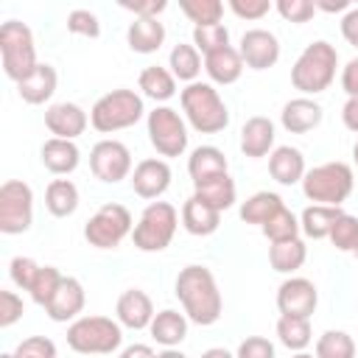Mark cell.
Listing matches in <instances>:
<instances>
[{
    "label": "cell",
    "mask_w": 358,
    "mask_h": 358,
    "mask_svg": "<svg viewBox=\"0 0 358 358\" xmlns=\"http://www.w3.org/2000/svg\"><path fill=\"white\" fill-rule=\"evenodd\" d=\"M341 36H344L352 48H358V8H350V11L341 17Z\"/></svg>",
    "instance_id": "f5cc1de1"
},
{
    "label": "cell",
    "mask_w": 358,
    "mask_h": 358,
    "mask_svg": "<svg viewBox=\"0 0 358 358\" xmlns=\"http://www.w3.org/2000/svg\"><path fill=\"white\" fill-rule=\"evenodd\" d=\"M274 123L266 117V115H252L243 126H241V154L249 157V159H260L266 154H271L277 145H274Z\"/></svg>",
    "instance_id": "ffe728a7"
},
{
    "label": "cell",
    "mask_w": 358,
    "mask_h": 358,
    "mask_svg": "<svg viewBox=\"0 0 358 358\" xmlns=\"http://www.w3.org/2000/svg\"><path fill=\"white\" fill-rule=\"evenodd\" d=\"M154 302L151 296L143 291V288H126L120 296H117V305H115V319L120 322V327H129V330H148L151 322H154Z\"/></svg>",
    "instance_id": "e0dca14e"
},
{
    "label": "cell",
    "mask_w": 358,
    "mask_h": 358,
    "mask_svg": "<svg viewBox=\"0 0 358 358\" xmlns=\"http://www.w3.org/2000/svg\"><path fill=\"white\" fill-rule=\"evenodd\" d=\"M227 8L241 20H263L274 8V3L271 0H229Z\"/></svg>",
    "instance_id": "681fc988"
},
{
    "label": "cell",
    "mask_w": 358,
    "mask_h": 358,
    "mask_svg": "<svg viewBox=\"0 0 358 358\" xmlns=\"http://www.w3.org/2000/svg\"><path fill=\"white\" fill-rule=\"evenodd\" d=\"M131 229H134V224H131L129 207H123L117 201H106L84 224V238L95 249H117L131 235Z\"/></svg>",
    "instance_id": "30bf717a"
},
{
    "label": "cell",
    "mask_w": 358,
    "mask_h": 358,
    "mask_svg": "<svg viewBox=\"0 0 358 358\" xmlns=\"http://www.w3.org/2000/svg\"><path fill=\"white\" fill-rule=\"evenodd\" d=\"M126 42L134 53H157L165 42V25L154 17H134L126 28Z\"/></svg>",
    "instance_id": "484cf974"
},
{
    "label": "cell",
    "mask_w": 358,
    "mask_h": 358,
    "mask_svg": "<svg viewBox=\"0 0 358 358\" xmlns=\"http://www.w3.org/2000/svg\"><path fill=\"white\" fill-rule=\"evenodd\" d=\"M157 358H187V355L179 347H165L162 352H157Z\"/></svg>",
    "instance_id": "680465c9"
},
{
    "label": "cell",
    "mask_w": 358,
    "mask_h": 358,
    "mask_svg": "<svg viewBox=\"0 0 358 358\" xmlns=\"http://www.w3.org/2000/svg\"><path fill=\"white\" fill-rule=\"evenodd\" d=\"M34 224V190L22 179H6L0 185V232L22 235Z\"/></svg>",
    "instance_id": "8fae6325"
},
{
    "label": "cell",
    "mask_w": 358,
    "mask_h": 358,
    "mask_svg": "<svg viewBox=\"0 0 358 358\" xmlns=\"http://www.w3.org/2000/svg\"><path fill=\"white\" fill-rule=\"evenodd\" d=\"M173 291H176V299L182 302V313H185L193 324L210 327V324H215V322L221 319L224 299H221L215 274H213L207 266H201V263L185 266V268L176 274Z\"/></svg>",
    "instance_id": "6da1fadb"
},
{
    "label": "cell",
    "mask_w": 358,
    "mask_h": 358,
    "mask_svg": "<svg viewBox=\"0 0 358 358\" xmlns=\"http://www.w3.org/2000/svg\"><path fill=\"white\" fill-rule=\"evenodd\" d=\"M120 8L131 11L134 17H154V20H159V14L168 8V3H165V0H134V3L123 0Z\"/></svg>",
    "instance_id": "f907efd6"
},
{
    "label": "cell",
    "mask_w": 358,
    "mask_h": 358,
    "mask_svg": "<svg viewBox=\"0 0 358 358\" xmlns=\"http://www.w3.org/2000/svg\"><path fill=\"white\" fill-rule=\"evenodd\" d=\"M78 187L70 182V179H53L48 187H45V207L50 215L56 218H67L78 210Z\"/></svg>",
    "instance_id": "836d02e7"
},
{
    "label": "cell",
    "mask_w": 358,
    "mask_h": 358,
    "mask_svg": "<svg viewBox=\"0 0 358 358\" xmlns=\"http://www.w3.org/2000/svg\"><path fill=\"white\" fill-rule=\"evenodd\" d=\"M238 53L249 70H268L280 62V39L266 28H249L241 36Z\"/></svg>",
    "instance_id": "5bb4252c"
},
{
    "label": "cell",
    "mask_w": 358,
    "mask_h": 358,
    "mask_svg": "<svg viewBox=\"0 0 358 358\" xmlns=\"http://www.w3.org/2000/svg\"><path fill=\"white\" fill-rule=\"evenodd\" d=\"M330 243L338 249V252H355L358 249V215H350L344 213L333 232H330Z\"/></svg>",
    "instance_id": "b9f144b4"
},
{
    "label": "cell",
    "mask_w": 358,
    "mask_h": 358,
    "mask_svg": "<svg viewBox=\"0 0 358 358\" xmlns=\"http://www.w3.org/2000/svg\"><path fill=\"white\" fill-rule=\"evenodd\" d=\"M204 62H201V53L193 48V42H179L173 45L171 56H168V70L173 73L176 81H185V84H193L199 81V73H201Z\"/></svg>",
    "instance_id": "e575fe53"
},
{
    "label": "cell",
    "mask_w": 358,
    "mask_h": 358,
    "mask_svg": "<svg viewBox=\"0 0 358 358\" xmlns=\"http://www.w3.org/2000/svg\"><path fill=\"white\" fill-rule=\"evenodd\" d=\"M90 171L95 173V179H101L103 185H117L123 179L131 176V151L126 143L120 140H98L90 151Z\"/></svg>",
    "instance_id": "7c38bea8"
},
{
    "label": "cell",
    "mask_w": 358,
    "mask_h": 358,
    "mask_svg": "<svg viewBox=\"0 0 358 358\" xmlns=\"http://www.w3.org/2000/svg\"><path fill=\"white\" fill-rule=\"evenodd\" d=\"M56 87H59V73H56V67L48 64V62H39V64L34 67V73H28V76L17 84V95H20L25 103L39 106V103H45V101L53 98Z\"/></svg>",
    "instance_id": "44dd1931"
},
{
    "label": "cell",
    "mask_w": 358,
    "mask_h": 358,
    "mask_svg": "<svg viewBox=\"0 0 358 358\" xmlns=\"http://www.w3.org/2000/svg\"><path fill=\"white\" fill-rule=\"evenodd\" d=\"M336 70H338V50L327 39H316L305 45V50L296 56L291 67V84L305 98H313L330 90V84L336 81Z\"/></svg>",
    "instance_id": "3957f363"
},
{
    "label": "cell",
    "mask_w": 358,
    "mask_h": 358,
    "mask_svg": "<svg viewBox=\"0 0 358 358\" xmlns=\"http://www.w3.org/2000/svg\"><path fill=\"white\" fill-rule=\"evenodd\" d=\"M316 358H355V338L347 330H324L316 338Z\"/></svg>",
    "instance_id": "8d00e7d4"
},
{
    "label": "cell",
    "mask_w": 358,
    "mask_h": 358,
    "mask_svg": "<svg viewBox=\"0 0 358 358\" xmlns=\"http://www.w3.org/2000/svg\"><path fill=\"white\" fill-rule=\"evenodd\" d=\"M143 115H145L143 95L129 90V87H120V90L101 95L92 103L90 126L101 134H115V131H123V129H131L134 123H140Z\"/></svg>",
    "instance_id": "277c9868"
},
{
    "label": "cell",
    "mask_w": 358,
    "mask_h": 358,
    "mask_svg": "<svg viewBox=\"0 0 358 358\" xmlns=\"http://www.w3.org/2000/svg\"><path fill=\"white\" fill-rule=\"evenodd\" d=\"M137 87L143 90V98H151L159 106L176 95V78H173V73L168 67H159V64L143 67L140 70V78H137Z\"/></svg>",
    "instance_id": "f546056e"
},
{
    "label": "cell",
    "mask_w": 358,
    "mask_h": 358,
    "mask_svg": "<svg viewBox=\"0 0 358 358\" xmlns=\"http://www.w3.org/2000/svg\"><path fill=\"white\" fill-rule=\"evenodd\" d=\"M291 358H316V355H310V352H294Z\"/></svg>",
    "instance_id": "94428289"
},
{
    "label": "cell",
    "mask_w": 358,
    "mask_h": 358,
    "mask_svg": "<svg viewBox=\"0 0 358 358\" xmlns=\"http://www.w3.org/2000/svg\"><path fill=\"white\" fill-rule=\"evenodd\" d=\"M187 173L193 179V185H201L213 176H221V173H229V159L221 148L215 145H199L190 151L187 157Z\"/></svg>",
    "instance_id": "d4e9b609"
},
{
    "label": "cell",
    "mask_w": 358,
    "mask_h": 358,
    "mask_svg": "<svg viewBox=\"0 0 358 358\" xmlns=\"http://www.w3.org/2000/svg\"><path fill=\"white\" fill-rule=\"evenodd\" d=\"M193 196H199L201 201H207L210 207H215L218 213L229 210L235 201H238V187H235V179L229 173H221V176H213L201 185H193Z\"/></svg>",
    "instance_id": "4dcf8cb0"
},
{
    "label": "cell",
    "mask_w": 358,
    "mask_h": 358,
    "mask_svg": "<svg viewBox=\"0 0 358 358\" xmlns=\"http://www.w3.org/2000/svg\"><path fill=\"white\" fill-rule=\"evenodd\" d=\"M179 221L182 218L171 201H148L131 229V241L140 252H165L179 229Z\"/></svg>",
    "instance_id": "52a82bcc"
},
{
    "label": "cell",
    "mask_w": 358,
    "mask_h": 358,
    "mask_svg": "<svg viewBox=\"0 0 358 358\" xmlns=\"http://www.w3.org/2000/svg\"><path fill=\"white\" fill-rule=\"evenodd\" d=\"M14 358H56V344L48 336H28L17 344Z\"/></svg>",
    "instance_id": "f6af8a7d"
},
{
    "label": "cell",
    "mask_w": 358,
    "mask_h": 358,
    "mask_svg": "<svg viewBox=\"0 0 358 358\" xmlns=\"http://www.w3.org/2000/svg\"><path fill=\"white\" fill-rule=\"evenodd\" d=\"M36 271H39V263H36V260H31V257H22V255L11 257V263H8L11 282H14L17 288H22V291H31V282H34Z\"/></svg>",
    "instance_id": "bcb514c9"
},
{
    "label": "cell",
    "mask_w": 358,
    "mask_h": 358,
    "mask_svg": "<svg viewBox=\"0 0 358 358\" xmlns=\"http://www.w3.org/2000/svg\"><path fill=\"white\" fill-rule=\"evenodd\" d=\"M0 62H3V73L20 84L28 73H34L36 62V45H34V34L25 22L20 20H6L0 25Z\"/></svg>",
    "instance_id": "ba28073f"
},
{
    "label": "cell",
    "mask_w": 358,
    "mask_h": 358,
    "mask_svg": "<svg viewBox=\"0 0 358 358\" xmlns=\"http://www.w3.org/2000/svg\"><path fill=\"white\" fill-rule=\"evenodd\" d=\"M277 341L291 350V352H305V347L313 341L310 319H296V316H280L277 319Z\"/></svg>",
    "instance_id": "d590c367"
},
{
    "label": "cell",
    "mask_w": 358,
    "mask_h": 358,
    "mask_svg": "<svg viewBox=\"0 0 358 358\" xmlns=\"http://www.w3.org/2000/svg\"><path fill=\"white\" fill-rule=\"evenodd\" d=\"M182 117L199 134H218L229 126V109L210 81H193L179 92Z\"/></svg>",
    "instance_id": "7a4b0ae2"
},
{
    "label": "cell",
    "mask_w": 358,
    "mask_h": 358,
    "mask_svg": "<svg viewBox=\"0 0 358 358\" xmlns=\"http://www.w3.org/2000/svg\"><path fill=\"white\" fill-rule=\"evenodd\" d=\"M0 358H14V352H3V355H0Z\"/></svg>",
    "instance_id": "6125c7cd"
},
{
    "label": "cell",
    "mask_w": 358,
    "mask_h": 358,
    "mask_svg": "<svg viewBox=\"0 0 358 358\" xmlns=\"http://www.w3.org/2000/svg\"><path fill=\"white\" fill-rule=\"evenodd\" d=\"M313 6H316V11H327V14H347L352 6L347 3V0H313Z\"/></svg>",
    "instance_id": "11a10c76"
},
{
    "label": "cell",
    "mask_w": 358,
    "mask_h": 358,
    "mask_svg": "<svg viewBox=\"0 0 358 358\" xmlns=\"http://www.w3.org/2000/svg\"><path fill=\"white\" fill-rule=\"evenodd\" d=\"M352 162H355V168H358V140H355V145H352Z\"/></svg>",
    "instance_id": "91938a15"
},
{
    "label": "cell",
    "mask_w": 358,
    "mask_h": 358,
    "mask_svg": "<svg viewBox=\"0 0 358 358\" xmlns=\"http://www.w3.org/2000/svg\"><path fill=\"white\" fill-rule=\"evenodd\" d=\"M341 123L358 134V101L355 98H347L344 106H341Z\"/></svg>",
    "instance_id": "db71d44e"
},
{
    "label": "cell",
    "mask_w": 358,
    "mask_h": 358,
    "mask_svg": "<svg viewBox=\"0 0 358 358\" xmlns=\"http://www.w3.org/2000/svg\"><path fill=\"white\" fill-rule=\"evenodd\" d=\"M268 173L277 185H296L302 182V176L308 173L305 168V154L294 145H277L271 154H268Z\"/></svg>",
    "instance_id": "7402d4cb"
},
{
    "label": "cell",
    "mask_w": 358,
    "mask_h": 358,
    "mask_svg": "<svg viewBox=\"0 0 358 358\" xmlns=\"http://www.w3.org/2000/svg\"><path fill=\"white\" fill-rule=\"evenodd\" d=\"M179 218H182L185 232H190V235H196V238H207V235H213V232L221 227V213H218L215 207H210L207 201H201L199 196H190V199L182 204Z\"/></svg>",
    "instance_id": "cb8c5ba5"
},
{
    "label": "cell",
    "mask_w": 358,
    "mask_h": 358,
    "mask_svg": "<svg viewBox=\"0 0 358 358\" xmlns=\"http://www.w3.org/2000/svg\"><path fill=\"white\" fill-rule=\"evenodd\" d=\"M235 358H277V350L266 336H246L238 344Z\"/></svg>",
    "instance_id": "7dc6e473"
},
{
    "label": "cell",
    "mask_w": 358,
    "mask_h": 358,
    "mask_svg": "<svg viewBox=\"0 0 358 358\" xmlns=\"http://www.w3.org/2000/svg\"><path fill=\"white\" fill-rule=\"evenodd\" d=\"M179 8L193 22V28L218 25L224 17V3L218 0H179Z\"/></svg>",
    "instance_id": "f35d334b"
},
{
    "label": "cell",
    "mask_w": 358,
    "mask_h": 358,
    "mask_svg": "<svg viewBox=\"0 0 358 358\" xmlns=\"http://www.w3.org/2000/svg\"><path fill=\"white\" fill-rule=\"evenodd\" d=\"M39 159H42V165H45L50 173H56V176H67V173H73V171L78 168V162H81V151H78L76 140H59V137H50V140L42 143V148H39Z\"/></svg>",
    "instance_id": "603a6c76"
},
{
    "label": "cell",
    "mask_w": 358,
    "mask_h": 358,
    "mask_svg": "<svg viewBox=\"0 0 358 358\" xmlns=\"http://www.w3.org/2000/svg\"><path fill=\"white\" fill-rule=\"evenodd\" d=\"M344 215L341 207H327V204H310L302 210L299 215V229L305 238L310 241H322V238H330L336 221Z\"/></svg>",
    "instance_id": "f1b7e54d"
},
{
    "label": "cell",
    "mask_w": 358,
    "mask_h": 358,
    "mask_svg": "<svg viewBox=\"0 0 358 358\" xmlns=\"http://www.w3.org/2000/svg\"><path fill=\"white\" fill-rule=\"evenodd\" d=\"M243 67H246V64H243V59H241L238 48H232V45L204 56V73L210 76V81H213V84H221V87L235 84V81L241 78Z\"/></svg>",
    "instance_id": "4316f807"
},
{
    "label": "cell",
    "mask_w": 358,
    "mask_h": 358,
    "mask_svg": "<svg viewBox=\"0 0 358 358\" xmlns=\"http://www.w3.org/2000/svg\"><path fill=\"white\" fill-rule=\"evenodd\" d=\"M299 185H302V193L308 201L341 207L355 190V173L347 162L333 159V162H322V165L310 168Z\"/></svg>",
    "instance_id": "5b68a950"
},
{
    "label": "cell",
    "mask_w": 358,
    "mask_h": 358,
    "mask_svg": "<svg viewBox=\"0 0 358 358\" xmlns=\"http://www.w3.org/2000/svg\"><path fill=\"white\" fill-rule=\"evenodd\" d=\"M25 305L17 291H0V327H11L22 319Z\"/></svg>",
    "instance_id": "c3c4849f"
},
{
    "label": "cell",
    "mask_w": 358,
    "mask_h": 358,
    "mask_svg": "<svg viewBox=\"0 0 358 358\" xmlns=\"http://www.w3.org/2000/svg\"><path fill=\"white\" fill-rule=\"evenodd\" d=\"M193 48L207 56V53H215L221 48H229V28L224 22L218 25H204V28H193Z\"/></svg>",
    "instance_id": "ab89813d"
},
{
    "label": "cell",
    "mask_w": 358,
    "mask_h": 358,
    "mask_svg": "<svg viewBox=\"0 0 358 358\" xmlns=\"http://www.w3.org/2000/svg\"><path fill=\"white\" fill-rule=\"evenodd\" d=\"M187 324H190V319H187L185 313H179V310H173V308H165V310H159V313L154 316L148 333H151V338H154L157 344H162V347H179V344L187 338Z\"/></svg>",
    "instance_id": "83f0119b"
},
{
    "label": "cell",
    "mask_w": 358,
    "mask_h": 358,
    "mask_svg": "<svg viewBox=\"0 0 358 358\" xmlns=\"http://www.w3.org/2000/svg\"><path fill=\"white\" fill-rule=\"evenodd\" d=\"M308 260V246L302 238H291V241H282V243H271L268 246V263L277 274H294L305 266Z\"/></svg>",
    "instance_id": "1f68e13d"
},
{
    "label": "cell",
    "mask_w": 358,
    "mask_h": 358,
    "mask_svg": "<svg viewBox=\"0 0 358 358\" xmlns=\"http://www.w3.org/2000/svg\"><path fill=\"white\" fill-rule=\"evenodd\" d=\"M62 277H64V274H62L56 266H39V271H36V277H34V282H31V291H28L31 299L45 308V305L50 302V296L56 294Z\"/></svg>",
    "instance_id": "60d3db41"
},
{
    "label": "cell",
    "mask_w": 358,
    "mask_h": 358,
    "mask_svg": "<svg viewBox=\"0 0 358 358\" xmlns=\"http://www.w3.org/2000/svg\"><path fill=\"white\" fill-rule=\"evenodd\" d=\"M352 255H355V260H358V249H355V252H352Z\"/></svg>",
    "instance_id": "be15d7a7"
},
{
    "label": "cell",
    "mask_w": 358,
    "mask_h": 358,
    "mask_svg": "<svg viewBox=\"0 0 358 358\" xmlns=\"http://www.w3.org/2000/svg\"><path fill=\"white\" fill-rule=\"evenodd\" d=\"M201 358H235V352H229L227 347H210L201 352Z\"/></svg>",
    "instance_id": "6f0895ef"
},
{
    "label": "cell",
    "mask_w": 358,
    "mask_h": 358,
    "mask_svg": "<svg viewBox=\"0 0 358 358\" xmlns=\"http://www.w3.org/2000/svg\"><path fill=\"white\" fill-rule=\"evenodd\" d=\"M120 344L123 327L112 316H78L67 327V347L78 355H109Z\"/></svg>",
    "instance_id": "8992f818"
},
{
    "label": "cell",
    "mask_w": 358,
    "mask_h": 358,
    "mask_svg": "<svg viewBox=\"0 0 358 358\" xmlns=\"http://www.w3.org/2000/svg\"><path fill=\"white\" fill-rule=\"evenodd\" d=\"M280 207H285L282 199H280V193H274V190H257V193H252L246 201H241L238 215H241L243 224L263 227Z\"/></svg>",
    "instance_id": "d6a6232c"
},
{
    "label": "cell",
    "mask_w": 358,
    "mask_h": 358,
    "mask_svg": "<svg viewBox=\"0 0 358 358\" xmlns=\"http://www.w3.org/2000/svg\"><path fill=\"white\" fill-rule=\"evenodd\" d=\"M274 8H277V14H280L285 22H296V25L308 22V20L316 14L313 0H277Z\"/></svg>",
    "instance_id": "ee69618b"
},
{
    "label": "cell",
    "mask_w": 358,
    "mask_h": 358,
    "mask_svg": "<svg viewBox=\"0 0 358 358\" xmlns=\"http://www.w3.org/2000/svg\"><path fill=\"white\" fill-rule=\"evenodd\" d=\"M45 126L59 140H76L87 131L90 115L73 101H59V103H50L45 109Z\"/></svg>",
    "instance_id": "2e32d148"
},
{
    "label": "cell",
    "mask_w": 358,
    "mask_h": 358,
    "mask_svg": "<svg viewBox=\"0 0 358 358\" xmlns=\"http://www.w3.org/2000/svg\"><path fill=\"white\" fill-rule=\"evenodd\" d=\"M341 90L347 92V98L358 101V56L341 67Z\"/></svg>",
    "instance_id": "816d5d0a"
},
{
    "label": "cell",
    "mask_w": 358,
    "mask_h": 358,
    "mask_svg": "<svg viewBox=\"0 0 358 358\" xmlns=\"http://www.w3.org/2000/svg\"><path fill=\"white\" fill-rule=\"evenodd\" d=\"M84 302H87L84 285L76 277H62L56 294L45 305V313L50 316V322H76L78 313L84 310Z\"/></svg>",
    "instance_id": "ac0fdd59"
},
{
    "label": "cell",
    "mask_w": 358,
    "mask_h": 358,
    "mask_svg": "<svg viewBox=\"0 0 358 358\" xmlns=\"http://www.w3.org/2000/svg\"><path fill=\"white\" fill-rule=\"evenodd\" d=\"M322 117H324L322 103L313 101V98H305V95L285 101L282 103V112H280V123L291 134H308V131H313L322 123Z\"/></svg>",
    "instance_id": "d6986e66"
},
{
    "label": "cell",
    "mask_w": 358,
    "mask_h": 358,
    "mask_svg": "<svg viewBox=\"0 0 358 358\" xmlns=\"http://www.w3.org/2000/svg\"><path fill=\"white\" fill-rule=\"evenodd\" d=\"M145 131H148V143L154 145V151L162 159H173L182 157L187 151V120L173 109V106H154L145 115Z\"/></svg>",
    "instance_id": "9c48e42d"
},
{
    "label": "cell",
    "mask_w": 358,
    "mask_h": 358,
    "mask_svg": "<svg viewBox=\"0 0 358 358\" xmlns=\"http://www.w3.org/2000/svg\"><path fill=\"white\" fill-rule=\"evenodd\" d=\"M171 165L168 159L162 157H148V159H140L129 176L131 182V190L140 196V199H148V201H157L168 187H171Z\"/></svg>",
    "instance_id": "9a60e30c"
},
{
    "label": "cell",
    "mask_w": 358,
    "mask_h": 358,
    "mask_svg": "<svg viewBox=\"0 0 358 358\" xmlns=\"http://www.w3.org/2000/svg\"><path fill=\"white\" fill-rule=\"evenodd\" d=\"M319 305V291L313 280L308 277H288L277 288V310L280 316H296V319H310Z\"/></svg>",
    "instance_id": "4fadbf2b"
},
{
    "label": "cell",
    "mask_w": 358,
    "mask_h": 358,
    "mask_svg": "<svg viewBox=\"0 0 358 358\" xmlns=\"http://www.w3.org/2000/svg\"><path fill=\"white\" fill-rule=\"evenodd\" d=\"M117 358H157V352H154V347H148V344H129V347L120 350Z\"/></svg>",
    "instance_id": "9f6ffc18"
},
{
    "label": "cell",
    "mask_w": 358,
    "mask_h": 358,
    "mask_svg": "<svg viewBox=\"0 0 358 358\" xmlns=\"http://www.w3.org/2000/svg\"><path fill=\"white\" fill-rule=\"evenodd\" d=\"M67 31L76 36H87V39H98L101 36V22L98 14L90 8H73L67 14Z\"/></svg>",
    "instance_id": "7bdbcfd3"
},
{
    "label": "cell",
    "mask_w": 358,
    "mask_h": 358,
    "mask_svg": "<svg viewBox=\"0 0 358 358\" xmlns=\"http://www.w3.org/2000/svg\"><path fill=\"white\" fill-rule=\"evenodd\" d=\"M260 232L268 238V243H282V241H291V238H299V218L288 210V207H280L263 227Z\"/></svg>",
    "instance_id": "74e56055"
}]
</instances>
